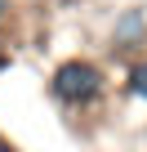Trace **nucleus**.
Masks as SVG:
<instances>
[{
	"label": "nucleus",
	"mask_w": 147,
	"mask_h": 152,
	"mask_svg": "<svg viewBox=\"0 0 147 152\" xmlns=\"http://www.w3.org/2000/svg\"><path fill=\"white\" fill-rule=\"evenodd\" d=\"M107 72L94 63V58H62L54 72H49V99L62 107V112H89L107 99Z\"/></svg>",
	"instance_id": "obj_1"
},
{
	"label": "nucleus",
	"mask_w": 147,
	"mask_h": 152,
	"mask_svg": "<svg viewBox=\"0 0 147 152\" xmlns=\"http://www.w3.org/2000/svg\"><path fill=\"white\" fill-rule=\"evenodd\" d=\"M107 49L112 54H143L147 49V9L143 5H125L112 14L107 23Z\"/></svg>",
	"instance_id": "obj_2"
},
{
	"label": "nucleus",
	"mask_w": 147,
	"mask_h": 152,
	"mask_svg": "<svg viewBox=\"0 0 147 152\" xmlns=\"http://www.w3.org/2000/svg\"><path fill=\"white\" fill-rule=\"evenodd\" d=\"M125 94L138 99V103H147V49L125 67Z\"/></svg>",
	"instance_id": "obj_3"
},
{
	"label": "nucleus",
	"mask_w": 147,
	"mask_h": 152,
	"mask_svg": "<svg viewBox=\"0 0 147 152\" xmlns=\"http://www.w3.org/2000/svg\"><path fill=\"white\" fill-rule=\"evenodd\" d=\"M9 18H14V0H0V27H5Z\"/></svg>",
	"instance_id": "obj_4"
},
{
	"label": "nucleus",
	"mask_w": 147,
	"mask_h": 152,
	"mask_svg": "<svg viewBox=\"0 0 147 152\" xmlns=\"http://www.w3.org/2000/svg\"><path fill=\"white\" fill-rule=\"evenodd\" d=\"M9 67V49H5V40H0V72Z\"/></svg>",
	"instance_id": "obj_5"
},
{
	"label": "nucleus",
	"mask_w": 147,
	"mask_h": 152,
	"mask_svg": "<svg viewBox=\"0 0 147 152\" xmlns=\"http://www.w3.org/2000/svg\"><path fill=\"white\" fill-rule=\"evenodd\" d=\"M0 152H14V148H9V143H5V139H0Z\"/></svg>",
	"instance_id": "obj_6"
}]
</instances>
